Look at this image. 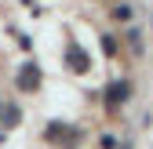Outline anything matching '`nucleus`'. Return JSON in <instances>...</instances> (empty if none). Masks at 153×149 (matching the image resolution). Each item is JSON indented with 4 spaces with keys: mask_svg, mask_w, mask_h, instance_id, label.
<instances>
[{
    "mask_svg": "<svg viewBox=\"0 0 153 149\" xmlns=\"http://www.w3.org/2000/svg\"><path fill=\"white\" fill-rule=\"evenodd\" d=\"M102 47H106V55H117V40L113 36H102Z\"/></svg>",
    "mask_w": 153,
    "mask_h": 149,
    "instance_id": "1",
    "label": "nucleus"
}]
</instances>
